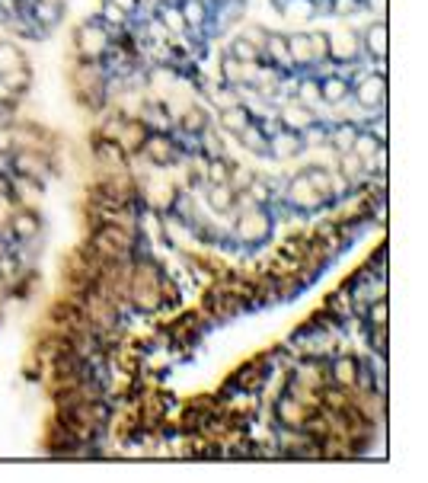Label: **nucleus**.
Listing matches in <instances>:
<instances>
[{
    "label": "nucleus",
    "mask_w": 428,
    "mask_h": 483,
    "mask_svg": "<svg viewBox=\"0 0 428 483\" xmlns=\"http://www.w3.org/2000/svg\"><path fill=\"white\" fill-rule=\"evenodd\" d=\"M361 7V0H332V13H339V16H349V13H355V10Z\"/></svg>",
    "instance_id": "39"
},
{
    "label": "nucleus",
    "mask_w": 428,
    "mask_h": 483,
    "mask_svg": "<svg viewBox=\"0 0 428 483\" xmlns=\"http://www.w3.org/2000/svg\"><path fill=\"white\" fill-rule=\"evenodd\" d=\"M227 176H230V161H227V157H208L204 186H208V183H227Z\"/></svg>",
    "instance_id": "34"
},
{
    "label": "nucleus",
    "mask_w": 428,
    "mask_h": 483,
    "mask_svg": "<svg viewBox=\"0 0 428 483\" xmlns=\"http://www.w3.org/2000/svg\"><path fill=\"white\" fill-rule=\"evenodd\" d=\"M285 199H287V205H291L294 212H317V208H323V199H319V192L313 189V183L307 180L304 170L287 180Z\"/></svg>",
    "instance_id": "9"
},
{
    "label": "nucleus",
    "mask_w": 428,
    "mask_h": 483,
    "mask_svg": "<svg viewBox=\"0 0 428 483\" xmlns=\"http://www.w3.org/2000/svg\"><path fill=\"white\" fill-rule=\"evenodd\" d=\"M361 55H368V61H387L390 52V33H387V20H374L368 29H361Z\"/></svg>",
    "instance_id": "12"
},
{
    "label": "nucleus",
    "mask_w": 428,
    "mask_h": 483,
    "mask_svg": "<svg viewBox=\"0 0 428 483\" xmlns=\"http://www.w3.org/2000/svg\"><path fill=\"white\" fill-rule=\"evenodd\" d=\"M74 52H77V58H83V61L109 58V52H112V33H109V26L99 20V16L89 20V23H83V26H77Z\"/></svg>",
    "instance_id": "3"
},
{
    "label": "nucleus",
    "mask_w": 428,
    "mask_h": 483,
    "mask_svg": "<svg viewBox=\"0 0 428 483\" xmlns=\"http://www.w3.org/2000/svg\"><path fill=\"white\" fill-rule=\"evenodd\" d=\"M364 7H368L377 20H387V0H364Z\"/></svg>",
    "instance_id": "40"
},
{
    "label": "nucleus",
    "mask_w": 428,
    "mask_h": 483,
    "mask_svg": "<svg viewBox=\"0 0 428 483\" xmlns=\"http://www.w3.org/2000/svg\"><path fill=\"white\" fill-rule=\"evenodd\" d=\"M179 192H182V189H176L172 183H147V186L141 189L144 202L153 208V212H160V215H163V212L170 215V212H172V205H176Z\"/></svg>",
    "instance_id": "18"
},
{
    "label": "nucleus",
    "mask_w": 428,
    "mask_h": 483,
    "mask_svg": "<svg viewBox=\"0 0 428 483\" xmlns=\"http://www.w3.org/2000/svg\"><path fill=\"white\" fill-rule=\"evenodd\" d=\"M380 151H387V141H380L377 135H371L368 129H358V135H355V141H351V154L358 157V161L368 167L371 161H374Z\"/></svg>",
    "instance_id": "24"
},
{
    "label": "nucleus",
    "mask_w": 428,
    "mask_h": 483,
    "mask_svg": "<svg viewBox=\"0 0 428 483\" xmlns=\"http://www.w3.org/2000/svg\"><path fill=\"white\" fill-rule=\"evenodd\" d=\"M368 330V346L377 355H387V327H364Z\"/></svg>",
    "instance_id": "37"
},
{
    "label": "nucleus",
    "mask_w": 428,
    "mask_h": 483,
    "mask_svg": "<svg viewBox=\"0 0 428 483\" xmlns=\"http://www.w3.org/2000/svg\"><path fill=\"white\" fill-rule=\"evenodd\" d=\"M326 42H329V61L332 65H358L364 58L361 55V36L358 29H336V33H326Z\"/></svg>",
    "instance_id": "7"
},
{
    "label": "nucleus",
    "mask_w": 428,
    "mask_h": 483,
    "mask_svg": "<svg viewBox=\"0 0 428 483\" xmlns=\"http://www.w3.org/2000/svg\"><path fill=\"white\" fill-rule=\"evenodd\" d=\"M339 173L345 176V183H349V186H355V183H361L364 176H368V167H364L361 161H358L355 154H351V151H345V154H339Z\"/></svg>",
    "instance_id": "31"
},
{
    "label": "nucleus",
    "mask_w": 428,
    "mask_h": 483,
    "mask_svg": "<svg viewBox=\"0 0 428 483\" xmlns=\"http://www.w3.org/2000/svg\"><path fill=\"white\" fill-rule=\"evenodd\" d=\"M236 141H240V148L249 151V154L268 157V135H265V125H262L259 119H253V122H249L246 129L236 135Z\"/></svg>",
    "instance_id": "20"
},
{
    "label": "nucleus",
    "mask_w": 428,
    "mask_h": 483,
    "mask_svg": "<svg viewBox=\"0 0 428 483\" xmlns=\"http://www.w3.org/2000/svg\"><path fill=\"white\" fill-rule=\"evenodd\" d=\"M48 4H64V0H48Z\"/></svg>",
    "instance_id": "43"
},
{
    "label": "nucleus",
    "mask_w": 428,
    "mask_h": 483,
    "mask_svg": "<svg viewBox=\"0 0 428 483\" xmlns=\"http://www.w3.org/2000/svg\"><path fill=\"white\" fill-rule=\"evenodd\" d=\"M262 65L275 67V71H294L291 55H287V33H265V42H262Z\"/></svg>",
    "instance_id": "15"
},
{
    "label": "nucleus",
    "mask_w": 428,
    "mask_h": 483,
    "mask_svg": "<svg viewBox=\"0 0 428 483\" xmlns=\"http://www.w3.org/2000/svg\"><path fill=\"white\" fill-rule=\"evenodd\" d=\"M0 125H4V109H0Z\"/></svg>",
    "instance_id": "44"
},
{
    "label": "nucleus",
    "mask_w": 428,
    "mask_h": 483,
    "mask_svg": "<svg viewBox=\"0 0 428 483\" xmlns=\"http://www.w3.org/2000/svg\"><path fill=\"white\" fill-rule=\"evenodd\" d=\"M29 16L38 29H55L64 20V4H48V0H29Z\"/></svg>",
    "instance_id": "21"
},
{
    "label": "nucleus",
    "mask_w": 428,
    "mask_h": 483,
    "mask_svg": "<svg viewBox=\"0 0 428 483\" xmlns=\"http://www.w3.org/2000/svg\"><path fill=\"white\" fill-rule=\"evenodd\" d=\"M93 157L106 173H115V170H125V161H128V151L121 148L115 138H106V135H96L93 141Z\"/></svg>",
    "instance_id": "14"
},
{
    "label": "nucleus",
    "mask_w": 428,
    "mask_h": 483,
    "mask_svg": "<svg viewBox=\"0 0 428 483\" xmlns=\"http://www.w3.org/2000/svg\"><path fill=\"white\" fill-rule=\"evenodd\" d=\"M198 141H202V148H204V157H227L224 154V141L217 135H211L208 129L198 135Z\"/></svg>",
    "instance_id": "36"
},
{
    "label": "nucleus",
    "mask_w": 428,
    "mask_h": 483,
    "mask_svg": "<svg viewBox=\"0 0 428 483\" xmlns=\"http://www.w3.org/2000/svg\"><path fill=\"white\" fill-rule=\"evenodd\" d=\"M319 125V116L310 109V106L297 103V99H287L285 106L278 109V129H287V131H297V135H307L310 129Z\"/></svg>",
    "instance_id": "10"
},
{
    "label": "nucleus",
    "mask_w": 428,
    "mask_h": 483,
    "mask_svg": "<svg viewBox=\"0 0 428 483\" xmlns=\"http://www.w3.org/2000/svg\"><path fill=\"white\" fill-rule=\"evenodd\" d=\"M272 227H275V218L268 212V205H249L243 212H236L234 237L243 246H259L272 237Z\"/></svg>",
    "instance_id": "2"
},
{
    "label": "nucleus",
    "mask_w": 428,
    "mask_h": 483,
    "mask_svg": "<svg viewBox=\"0 0 428 483\" xmlns=\"http://www.w3.org/2000/svg\"><path fill=\"white\" fill-rule=\"evenodd\" d=\"M6 161H10V170L16 176H23V180L29 183H45V176L51 173V154H45V151H29V148H19V151H10L6 154Z\"/></svg>",
    "instance_id": "6"
},
{
    "label": "nucleus",
    "mask_w": 428,
    "mask_h": 483,
    "mask_svg": "<svg viewBox=\"0 0 428 483\" xmlns=\"http://www.w3.org/2000/svg\"><path fill=\"white\" fill-rule=\"evenodd\" d=\"M204 199H208V208L214 215H230L236 205V192L227 183H208L204 186Z\"/></svg>",
    "instance_id": "22"
},
{
    "label": "nucleus",
    "mask_w": 428,
    "mask_h": 483,
    "mask_svg": "<svg viewBox=\"0 0 428 483\" xmlns=\"http://www.w3.org/2000/svg\"><path fill=\"white\" fill-rule=\"evenodd\" d=\"M326 374H329V384L355 391L358 381H361V362L351 359V355H336V359L326 365Z\"/></svg>",
    "instance_id": "13"
},
{
    "label": "nucleus",
    "mask_w": 428,
    "mask_h": 483,
    "mask_svg": "<svg viewBox=\"0 0 428 483\" xmlns=\"http://www.w3.org/2000/svg\"><path fill=\"white\" fill-rule=\"evenodd\" d=\"M307 39H310V52H313V67L317 65H326L329 61V42H326V33H307Z\"/></svg>",
    "instance_id": "35"
},
{
    "label": "nucleus",
    "mask_w": 428,
    "mask_h": 483,
    "mask_svg": "<svg viewBox=\"0 0 428 483\" xmlns=\"http://www.w3.org/2000/svg\"><path fill=\"white\" fill-rule=\"evenodd\" d=\"M351 99L368 112V119L383 112V106H387V77H383V71L358 74V77L351 80Z\"/></svg>",
    "instance_id": "4"
},
{
    "label": "nucleus",
    "mask_w": 428,
    "mask_h": 483,
    "mask_svg": "<svg viewBox=\"0 0 428 483\" xmlns=\"http://www.w3.org/2000/svg\"><path fill=\"white\" fill-rule=\"evenodd\" d=\"M304 148H307V141L297 131L278 129L275 135H268V157H272V161H291V157H297Z\"/></svg>",
    "instance_id": "16"
},
{
    "label": "nucleus",
    "mask_w": 428,
    "mask_h": 483,
    "mask_svg": "<svg viewBox=\"0 0 428 483\" xmlns=\"http://www.w3.org/2000/svg\"><path fill=\"white\" fill-rule=\"evenodd\" d=\"M310 413H313V406H307L304 400H297L287 391L275 400V423H278V429H304Z\"/></svg>",
    "instance_id": "11"
},
{
    "label": "nucleus",
    "mask_w": 428,
    "mask_h": 483,
    "mask_svg": "<svg viewBox=\"0 0 428 483\" xmlns=\"http://www.w3.org/2000/svg\"><path fill=\"white\" fill-rule=\"evenodd\" d=\"M157 20L163 23V29L172 36V39H179V36L189 33V26H185V20H182V10H179V4H160Z\"/></svg>",
    "instance_id": "28"
},
{
    "label": "nucleus",
    "mask_w": 428,
    "mask_h": 483,
    "mask_svg": "<svg viewBox=\"0 0 428 483\" xmlns=\"http://www.w3.org/2000/svg\"><path fill=\"white\" fill-rule=\"evenodd\" d=\"M243 195L249 199V205H268V202H272V189H268V180H262V176H253V180H249V186L243 189Z\"/></svg>",
    "instance_id": "33"
},
{
    "label": "nucleus",
    "mask_w": 428,
    "mask_h": 483,
    "mask_svg": "<svg viewBox=\"0 0 428 483\" xmlns=\"http://www.w3.org/2000/svg\"><path fill=\"white\" fill-rule=\"evenodd\" d=\"M99 20L106 23L109 29H112V26H125V20H128V16L121 13V10L115 7V4H109V0H106V10H102V13H99Z\"/></svg>",
    "instance_id": "38"
},
{
    "label": "nucleus",
    "mask_w": 428,
    "mask_h": 483,
    "mask_svg": "<svg viewBox=\"0 0 428 483\" xmlns=\"http://www.w3.org/2000/svg\"><path fill=\"white\" fill-rule=\"evenodd\" d=\"M355 135H358V125L349 122V119H342V122H336L332 129H326L323 141L329 144L336 154H345V151H351V141H355Z\"/></svg>",
    "instance_id": "25"
},
{
    "label": "nucleus",
    "mask_w": 428,
    "mask_h": 483,
    "mask_svg": "<svg viewBox=\"0 0 428 483\" xmlns=\"http://www.w3.org/2000/svg\"><path fill=\"white\" fill-rule=\"evenodd\" d=\"M287 55H291V67H313V52L307 33H287Z\"/></svg>",
    "instance_id": "27"
},
{
    "label": "nucleus",
    "mask_w": 428,
    "mask_h": 483,
    "mask_svg": "<svg viewBox=\"0 0 428 483\" xmlns=\"http://www.w3.org/2000/svg\"><path fill=\"white\" fill-rule=\"evenodd\" d=\"M345 99H351V77H345L342 71L319 77V103L342 106Z\"/></svg>",
    "instance_id": "17"
},
{
    "label": "nucleus",
    "mask_w": 428,
    "mask_h": 483,
    "mask_svg": "<svg viewBox=\"0 0 428 483\" xmlns=\"http://www.w3.org/2000/svg\"><path fill=\"white\" fill-rule=\"evenodd\" d=\"M253 119L256 116L240 103V99H236V103H230V106H224V109L217 112V125H221V131H227V135H234V138L240 135V131L246 129Z\"/></svg>",
    "instance_id": "19"
},
{
    "label": "nucleus",
    "mask_w": 428,
    "mask_h": 483,
    "mask_svg": "<svg viewBox=\"0 0 428 483\" xmlns=\"http://www.w3.org/2000/svg\"><path fill=\"white\" fill-rule=\"evenodd\" d=\"M294 99L304 106H310V109H317L319 103V77H300L297 87H294Z\"/></svg>",
    "instance_id": "32"
},
{
    "label": "nucleus",
    "mask_w": 428,
    "mask_h": 483,
    "mask_svg": "<svg viewBox=\"0 0 428 483\" xmlns=\"http://www.w3.org/2000/svg\"><path fill=\"white\" fill-rule=\"evenodd\" d=\"M176 125H179V131H182V135L198 138L211 125V116H208V109H204V106H185Z\"/></svg>",
    "instance_id": "26"
},
{
    "label": "nucleus",
    "mask_w": 428,
    "mask_h": 483,
    "mask_svg": "<svg viewBox=\"0 0 428 483\" xmlns=\"http://www.w3.org/2000/svg\"><path fill=\"white\" fill-rule=\"evenodd\" d=\"M163 269L153 259H131L128 269V304L144 314H157L163 308Z\"/></svg>",
    "instance_id": "1"
},
{
    "label": "nucleus",
    "mask_w": 428,
    "mask_h": 483,
    "mask_svg": "<svg viewBox=\"0 0 428 483\" xmlns=\"http://www.w3.org/2000/svg\"><path fill=\"white\" fill-rule=\"evenodd\" d=\"M42 231H45V224L35 208L16 205L13 215L6 218V234H10L16 244H35V240H42Z\"/></svg>",
    "instance_id": "8"
},
{
    "label": "nucleus",
    "mask_w": 428,
    "mask_h": 483,
    "mask_svg": "<svg viewBox=\"0 0 428 483\" xmlns=\"http://www.w3.org/2000/svg\"><path fill=\"white\" fill-rule=\"evenodd\" d=\"M138 154H141V161H147L150 167H172V163L182 157V148H179V141L170 131H147Z\"/></svg>",
    "instance_id": "5"
},
{
    "label": "nucleus",
    "mask_w": 428,
    "mask_h": 483,
    "mask_svg": "<svg viewBox=\"0 0 428 483\" xmlns=\"http://www.w3.org/2000/svg\"><path fill=\"white\" fill-rule=\"evenodd\" d=\"M240 36H243V39H249V42H256V45H259V48H262V42H265V33H262L259 26H246Z\"/></svg>",
    "instance_id": "42"
},
{
    "label": "nucleus",
    "mask_w": 428,
    "mask_h": 483,
    "mask_svg": "<svg viewBox=\"0 0 428 483\" xmlns=\"http://www.w3.org/2000/svg\"><path fill=\"white\" fill-rule=\"evenodd\" d=\"M23 67H29V61H26L23 48L16 45V42H0V77L4 74H13V71H23Z\"/></svg>",
    "instance_id": "29"
},
{
    "label": "nucleus",
    "mask_w": 428,
    "mask_h": 483,
    "mask_svg": "<svg viewBox=\"0 0 428 483\" xmlns=\"http://www.w3.org/2000/svg\"><path fill=\"white\" fill-rule=\"evenodd\" d=\"M227 55H234L236 61H246V65H262V48L256 45V42L243 39V36H234V39H230Z\"/></svg>",
    "instance_id": "30"
},
{
    "label": "nucleus",
    "mask_w": 428,
    "mask_h": 483,
    "mask_svg": "<svg viewBox=\"0 0 428 483\" xmlns=\"http://www.w3.org/2000/svg\"><path fill=\"white\" fill-rule=\"evenodd\" d=\"M179 10H182V20L189 26V33H198L211 23V4L208 0H179Z\"/></svg>",
    "instance_id": "23"
},
{
    "label": "nucleus",
    "mask_w": 428,
    "mask_h": 483,
    "mask_svg": "<svg viewBox=\"0 0 428 483\" xmlns=\"http://www.w3.org/2000/svg\"><path fill=\"white\" fill-rule=\"evenodd\" d=\"M109 4H115L125 16H134L138 13V7H141V0H109Z\"/></svg>",
    "instance_id": "41"
}]
</instances>
